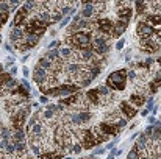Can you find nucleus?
Returning a JSON list of instances; mask_svg holds the SVG:
<instances>
[{
    "label": "nucleus",
    "mask_w": 161,
    "mask_h": 159,
    "mask_svg": "<svg viewBox=\"0 0 161 159\" xmlns=\"http://www.w3.org/2000/svg\"><path fill=\"white\" fill-rule=\"evenodd\" d=\"M64 42L75 50H88L92 44V31H77L64 36Z\"/></svg>",
    "instance_id": "obj_1"
},
{
    "label": "nucleus",
    "mask_w": 161,
    "mask_h": 159,
    "mask_svg": "<svg viewBox=\"0 0 161 159\" xmlns=\"http://www.w3.org/2000/svg\"><path fill=\"white\" fill-rule=\"evenodd\" d=\"M127 80H128V70L127 69H119L114 70L108 75L106 81H105V86L110 87L111 91H123L127 87Z\"/></svg>",
    "instance_id": "obj_2"
},
{
    "label": "nucleus",
    "mask_w": 161,
    "mask_h": 159,
    "mask_svg": "<svg viewBox=\"0 0 161 159\" xmlns=\"http://www.w3.org/2000/svg\"><path fill=\"white\" fill-rule=\"evenodd\" d=\"M111 47V38L103 36L97 31H92V44H91V50L94 51L97 56H103L108 53Z\"/></svg>",
    "instance_id": "obj_3"
},
{
    "label": "nucleus",
    "mask_w": 161,
    "mask_h": 159,
    "mask_svg": "<svg viewBox=\"0 0 161 159\" xmlns=\"http://www.w3.org/2000/svg\"><path fill=\"white\" fill-rule=\"evenodd\" d=\"M22 28H24L25 33H30V34H36V36H42L44 33L47 30V25L44 24L42 20L39 19L38 16H35V14H31L30 16V19L25 22L24 25H22Z\"/></svg>",
    "instance_id": "obj_4"
},
{
    "label": "nucleus",
    "mask_w": 161,
    "mask_h": 159,
    "mask_svg": "<svg viewBox=\"0 0 161 159\" xmlns=\"http://www.w3.org/2000/svg\"><path fill=\"white\" fill-rule=\"evenodd\" d=\"M136 34L139 36L141 41H145V39H150L156 34V28H153L150 24H147L145 20L139 19L136 24Z\"/></svg>",
    "instance_id": "obj_5"
},
{
    "label": "nucleus",
    "mask_w": 161,
    "mask_h": 159,
    "mask_svg": "<svg viewBox=\"0 0 161 159\" xmlns=\"http://www.w3.org/2000/svg\"><path fill=\"white\" fill-rule=\"evenodd\" d=\"M80 14L83 19H88V20H94L97 17V6H95V2H83L81 3V9H80Z\"/></svg>",
    "instance_id": "obj_6"
},
{
    "label": "nucleus",
    "mask_w": 161,
    "mask_h": 159,
    "mask_svg": "<svg viewBox=\"0 0 161 159\" xmlns=\"http://www.w3.org/2000/svg\"><path fill=\"white\" fill-rule=\"evenodd\" d=\"M141 49L145 51V53H155V51L161 50V41L156 38V34L150 39L141 41Z\"/></svg>",
    "instance_id": "obj_7"
},
{
    "label": "nucleus",
    "mask_w": 161,
    "mask_h": 159,
    "mask_svg": "<svg viewBox=\"0 0 161 159\" xmlns=\"http://www.w3.org/2000/svg\"><path fill=\"white\" fill-rule=\"evenodd\" d=\"M119 111H121L122 117H123V119H127V120L133 119V117L136 116V112H138V109L134 108L130 101H127V100H122V101L119 103Z\"/></svg>",
    "instance_id": "obj_8"
},
{
    "label": "nucleus",
    "mask_w": 161,
    "mask_h": 159,
    "mask_svg": "<svg viewBox=\"0 0 161 159\" xmlns=\"http://www.w3.org/2000/svg\"><path fill=\"white\" fill-rule=\"evenodd\" d=\"M33 81H35L38 86H42V84H46L47 81H48V72L36 66L35 70H33Z\"/></svg>",
    "instance_id": "obj_9"
},
{
    "label": "nucleus",
    "mask_w": 161,
    "mask_h": 159,
    "mask_svg": "<svg viewBox=\"0 0 161 159\" xmlns=\"http://www.w3.org/2000/svg\"><path fill=\"white\" fill-rule=\"evenodd\" d=\"M25 34H27V33L24 31V28H22V27L11 28V31H9V42L13 44V45H17V44L25 38Z\"/></svg>",
    "instance_id": "obj_10"
},
{
    "label": "nucleus",
    "mask_w": 161,
    "mask_h": 159,
    "mask_svg": "<svg viewBox=\"0 0 161 159\" xmlns=\"http://www.w3.org/2000/svg\"><path fill=\"white\" fill-rule=\"evenodd\" d=\"M130 103H132L136 109L141 108V106L145 103V95L142 94V92H133V94L130 95Z\"/></svg>",
    "instance_id": "obj_11"
},
{
    "label": "nucleus",
    "mask_w": 161,
    "mask_h": 159,
    "mask_svg": "<svg viewBox=\"0 0 161 159\" xmlns=\"http://www.w3.org/2000/svg\"><path fill=\"white\" fill-rule=\"evenodd\" d=\"M127 27H128V24H125V22L116 19V20H114V34H113V39H114V38H119V36H121L122 33L127 30Z\"/></svg>",
    "instance_id": "obj_12"
},
{
    "label": "nucleus",
    "mask_w": 161,
    "mask_h": 159,
    "mask_svg": "<svg viewBox=\"0 0 161 159\" xmlns=\"http://www.w3.org/2000/svg\"><path fill=\"white\" fill-rule=\"evenodd\" d=\"M38 67H41V69H44V70H47V72H50L52 69H53V66H55V62L53 61H50L47 56H42V58H39L38 59Z\"/></svg>",
    "instance_id": "obj_13"
},
{
    "label": "nucleus",
    "mask_w": 161,
    "mask_h": 159,
    "mask_svg": "<svg viewBox=\"0 0 161 159\" xmlns=\"http://www.w3.org/2000/svg\"><path fill=\"white\" fill-rule=\"evenodd\" d=\"M0 11H2V25H5L8 22V16H9V3L2 2L0 3Z\"/></svg>",
    "instance_id": "obj_14"
},
{
    "label": "nucleus",
    "mask_w": 161,
    "mask_h": 159,
    "mask_svg": "<svg viewBox=\"0 0 161 159\" xmlns=\"http://www.w3.org/2000/svg\"><path fill=\"white\" fill-rule=\"evenodd\" d=\"M134 8H136V14L141 19V17L147 13V3L145 2H134Z\"/></svg>",
    "instance_id": "obj_15"
},
{
    "label": "nucleus",
    "mask_w": 161,
    "mask_h": 159,
    "mask_svg": "<svg viewBox=\"0 0 161 159\" xmlns=\"http://www.w3.org/2000/svg\"><path fill=\"white\" fill-rule=\"evenodd\" d=\"M160 86H161V75L155 76V80H152V81H150V84H149V89H150L152 94H155V92H158Z\"/></svg>",
    "instance_id": "obj_16"
},
{
    "label": "nucleus",
    "mask_w": 161,
    "mask_h": 159,
    "mask_svg": "<svg viewBox=\"0 0 161 159\" xmlns=\"http://www.w3.org/2000/svg\"><path fill=\"white\" fill-rule=\"evenodd\" d=\"M127 159H141V154H139V150L136 148V147H132V150H130L128 156H127Z\"/></svg>",
    "instance_id": "obj_17"
},
{
    "label": "nucleus",
    "mask_w": 161,
    "mask_h": 159,
    "mask_svg": "<svg viewBox=\"0 0 161 159\" xmlns=\"http://www.w3.org/2000/svg\"><path fill=\"white\" fill-rule=\"evenodd\" d=\"M53 49H61V41H52L48 44V50H53Z\"/></svg>",
    "instance_id": "obj_18"
},
{
    "label": "nucleus",
    "mask_w": 161,
    "mask_h": 159,
    "mask_svg": "<svg viewBox=\"0 0 161 159\" xmlns=\"http://www.w3.org/2000/svg\"><path fill=\"white\" fill-rule=\"evenodd\" d=\"M70 22V16H67V17H64V19H63L61 22H59V28H63V27H66L67 24H69Z\"/></svg>",
    "instance_id": "obj_19"
},
{
    "label": "nucleus",
    "mask_w": 161,
    "mask_h": 159,
    "mask_svg": "<svg viewBox=\"0 0 161 159\" xmlns=\"http://www.w3.org/2000/svg\"><path fill=\"white\" fill-rule=\"evenodd\" d=\"M123 44H125V41H123V39L117 41V42H116V49H117V50H122V49H123Z\"/></svg>",
    "instance_id": "obj_20"
},
{
    "label": "nucleus",
    "mask_w": 161,
    "mask_h": 159,
    "mask_svg": "<svg viewBox=\"0 0 161 159\" xmlns=\"http://www.w3.org/2000/svg\"><path fill=\"white\" fill-rule=\"evenodd\" d=\"M117 140H119V139H114V140H113V142H110V143H106V145H105V150H110V148H113V147H114V143H116V142H117Z\"/></svg>",
    "instance_id": "obj_21"
},
{
    "label": "nucleus",
    "mask_w": 161,
    "mask_h": 159,
    "mask_svg": "<svg viewBox=\"0 0 161 159\" xmlns=\"http://www.w3.org/2000/svg\"><path fill=\"white\" fill-rule=\"evenodd\" d=\"M39 101L42 103V105H47V101H48V97H47V95H41V97H39Z\"/></svg>",
    "instance_id": "obj_22"
},
{
    "label": "nucleus",
    "mask_w": 161,
    "mask_h": 159,
    "mask_svg": "<svg viewBox=\"0 0 161 159\" xmlns=\"http://www.w3.org/2000/svg\"><path fill=\"white\" fill-rule=\"evenodd\" d=\"M9 73H11V76H13V75H16V73H17V67H16V66H13V67L9 69Z\"/></svg>",
    "instance_id": "obj_23"
},
{
    "label": "nucleus",
    "mask_w": 161,
    "mask_h": 159,
    "mask_svg": "<svg viewBox=\"0 0 161 159\" xmlns=\"http://www.w3.org/2000/svg\"><path fill=\"white\" fill-rule=\"evenodd\" d=\"M3 49H5V50H8V51H11V53H14V51H13V49H11V45H9V44H3Z\"/></svg>",
    "instance_id": "obj_24"
},
{
    "label": "nucleus",
    "mask_w": 161,
    "mask_h": 159,
    "mask_svg": "<svg viewBox=\"0 0 161 159\" xmlns=\"http://www.w3.org/2000/svg\"><path fill=\"white\" fill-rule=\"evenodd\" d=\"M22 73H24V76H25V78H27V76H28V73H30L28 67H24V69H22Z\"/></svg>",
    "instance_id": "obj_25"
},
{
    "label": "nucleus",
    "mask_w": 161,
    "mask_h": 159,
    "mask_svg": "<svg viewBox=\"0 0 161 159\" xmlns=\"http://www.w3.org/2000/svg\"><path fill=\"white\" fill-rule=\"evenodd\" d=\"M156 38L161 41V28H156Z\"/></svg>",
    "instance_id": "obj_26"
},
{
    "label": "nucleus",
    "mask_w": 161,
    "mask_h": 159,
    "mask_svg": "<svg viewBox=\"0 0 161 159\" xmlns=\"http://www.w3.org/2000/svg\"><path fill=\"white\" fill-rule=\"evenodd\" d=\"M149 123L153 125V123H156V120H155V117H149Z\"/></svg>",
    "instance_id": "obj_27"
},
{
    "label": "nucleus",
    "mask_w": 161,
    "mask_h": 159,
    "mask_svg": "<svg viewBox=\"0 0 161 159\" xmlns=\"http://www.w3.org/2000/svg\"><path fill=\"white\" fill-rule=\"evenodd\" d=\"M147 114H149V109L145 108V109H144V111H142V112H141V116H142V117H145V116H147Z\"/></svg>",
    "instance_id": "obj_28"
},
{
    "label": "nucleus",
    "mask_w": 161,
    "mask_h": 159,
    "mask_svg": "<svg viewBox=\"0 0 161 159\" xmlns=\"http://www.w3.org/2000/svg\"><path fill=\"white\" fill-rule=\"evenodd\" d=\"M116 156H114V154L113 153H110V154H108V156H106V159H114Z\"/></svg>",
    "instance_id": "obj_29"
}]
</instances>
